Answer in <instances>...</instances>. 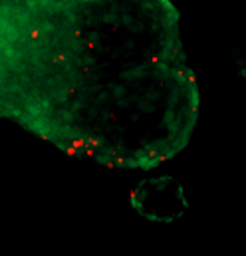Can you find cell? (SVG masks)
<instances>
[{
	"instance_id": "obj_1",
	"label": "cell",
	"mask_w": 246,
	"mask_h": 256,
	"mask_svg": "<svg viewBox=\"0 0 246 256\" xmlns=\"http://www.w3.org/2000/svg\"><path fill=\"white\" fill-rule=\"evenodd\" d=\"M238 76H240L242 80H246V66H240V68H238Z\"/></svg>"
}]
</instances>
